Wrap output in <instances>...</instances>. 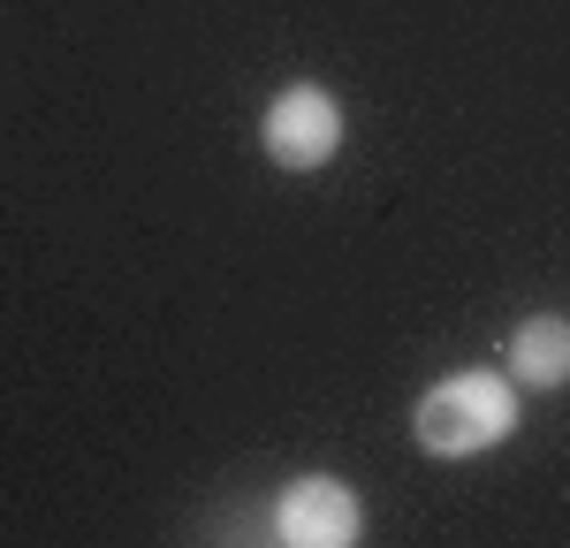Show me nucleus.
Here are the masks:
<instances>
[{
    "mask_svg": "<svg viewBox=\"0 0 570 548\" xmlns=\"http://www.w3.org/2000/svg\"><path fill=\"white\" fill-rule=\"evenodd\" d=\"M343 107H335V91L320 85H282L274 99H266V160L274 168H289V176H312V168H327L335 153H343Z\"/></svg>",
    "mask_w": 570,
    "mask_h": 548,
    "instance_id": "nucleus-2",
    "label": "nucleus"
},
{
    "mask_svg": "<svg viewBox=\"0 0 570 548\" xmlns=\"http://www.w3.org/2000/svg\"><path fill=\"white\" fill-rule=\"evenodd\" d=\"M357 534H365V502H357V488L327 480V472L289 480L274 502V541L289 548H351Z\"/></svg>",
    "mask_w": 570,
    "mask_h": 548,
    "instance_id": "nucleus-3",
    "label": "nucleus"
},
{
    "mask_svg": "<svg viewBox=\"0 0 570 548\" xmlns=\"http://www.w3.org/2000/svg\"><path fill=\"white\" fill-rule=\"evenodd\" d=\"M502 359H510V381L518 389H563L570 381V320L563 313L518 320L510 343H502Z\"/></svg>",
    "mask_w": 570,
    "mask_h": 548,
    "instance_id": "nucleus-4",
    "label": "nucleus"
},
{
    "mask_svg": "<svg viewBox=\"0 0 570 548\" xmlns=\"http://www.w3.org/2000/svg\"><path fill=\"white\" fill-rule=\"evenodd\" d=\"M518 427V381L510 373H449L419 397V450L434 457H480L494 442H510Z\"/></svg>",
    "mask_w": 570,
    "mask_h": 548,
    "instance_id": "nucleus-1",
    "label": "nucleus"
}]
</instances>
